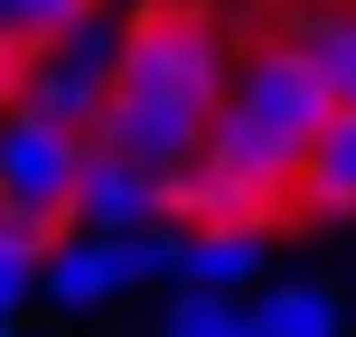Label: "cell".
Masks as SVG:
<instances>
[{
  "label": "cell",
  "instance_id": "obj_1",
  "mask_svg": "<svg viewBox=\"0 0 356 337\" xmlns=\"http://www.w3.org/2000/svg\"><path fill=\"white\" fill-rule=\"evenodd\" d=\"M216 113H225V38L197 10H141L131 19L122 75H113V104L94 122V150H122L141 169H188L207 150Z\"/></svg>",
  "mask_w": 356,
  "mask_h": 337
},
{
  "label": "cell",
  "instance_id": "obj_2",
  "mask_svg": "<svg viewBox=\"0 0 356 337\" xmlns=\"http://www.w3.org/2000/svg\"><path fill=\"white\" fill-rule=\"evenodd\" d=\"M328 113H338V94H328L319 56H309L300 38H272L225 85V113H216V131H207V160L234 169V178H263V188H291V178H300V150L328 131Z\"/></svg>",
  "mask_w": 356,
  "mask_h": 337
},
{
  "label": "cell",
  "instance_id": "obj_3",
  "mask_svg": "<svg viewBox=\"0 0 356 337\" xmlns=\"http://www.w3.org/2000/svg\"><path fill=\"white\" fill-rule=\"evenodd\" d=\"M122 47H131V19L85 10L75 28H56L47 47H29V66H19V104L94 141V122H104V104H113V75H122Z\"/></svg>",
  "mask_w": 356,
  "mask_h": 337
},
{
  "label": "cell",
  "instance_id": "obj_4",
  "mask_svg": "<svg viewBox=\"0 0 356 337\" xmlns=\"http://www.w3.org/2000/svg\"><path fill=\"white\" fill-rule=\"evenodd\" d=\"M85 150H94L85 131H66V122H47V113L10 104V113H0V215H10V225H38V234H56V244H66Z\"/></svg>",
  "mask_w": 356,
  "mask_h": 337
},
{
  "label": "cell",
  "instance_id": "obj_5",
  "mask_svg": "<svg viewBox=\"0 0 356 337\" xmlns=\"http://www.w3.org/2000/svg\"><path fill=\"white\" fill-rule=\"evenodd\" d=\"M75 225H85V234H141V225H160V169L122 160V150H85Z\"/></svg>",
  "mask_w": 356,
  "mask_h": 337
},
{
  "label": "cell",
  "instance_id": "obj_6",
  "mask_svg": "<svg viewBox=\"0 0 356 337\" xmlns=\"http://www.w3.org/2000/svg\"><path fill=\"white\" fill-rule=\"evenodd\" d=\"M300 206L309 215H356V104H338L328 113V131L300 150Z\"/></svg>",
  "mask_w": 356,
  "mask_h": 337
},
{
  "label": "cell",
  "instance_id": "obj_7",
  "mask_svg": "<svg viewBox=\"0 0 356 337\" xmlns=\"http://www.w3.org/2000/svg\"><path fill=\"white\" fill-rule=\"evenodd\" d=\"M244 281H263V234L197 225L188 244H178V290H234V300H244Z\"/></svg>",
  "mask_w": 356,
  "mask_h": 337
},
{
  "label": "cell",
  "instance_id": "obj_8",
  "mask_svg": "<svg viewBox=\"0 0 356 337\" xmlns=\"http://www.w3.org/2000/svg\"><path fill=\"white\" fill-rule=\"evenodd\" d=\"M253 328L263 337H347V309L328 281H263L253 290Z\"/></svg>",
  "mask_w": 356,
  "mask_h": 337
},
{
  "label": "cell",
  "instance_id": "obj_9",
  "mask_svg": "<svg viewBox=\"0 0 356 337\" xmlns=\"http://www.w3.org/2000/svg\"><path fill=\"white\" fill-rule=\"evenodd\" d=\"M160 337H263V328H253V300H234V290H178Z\"/></svg>",
  "mask_w": 356,
  "mask_h": 337
},
{
  "label": "cell",
  "instance_id": "obj_10",
  "mask_svg": "<svg viewBox=\"0 0 356 337\" xmlns=\"http://www.w3.org/2000/svg\"><path fill=\"white\" fill-rule=\"evenodd\" d=\"M291 38H300L309 56H319L328 94H338V104H356V10H319V19H300Z\"/></svg>",
  "mask_w": 356,
  "mask_h": 337
},
{
  "label": "cell",
  "instance_id": "obj_11",
  "mask_svg": "<svg viewBox=\"0 0 356 337\" xmlns=\"http://www.w3.org/2000/svg\"><path fill=\"white\" fill-rule=\"evenodd\" d=\"M47 244H56V234L0 215V319H19V309L38 300V263H47Z\"/></svg>",
  "mask_w": 356,
  "mask_h": 337
},
{
  "label": "cell",
  "instance_id": "obj_12",
  "mask_svg": "<svg viewBox=\"0 0 356 337\" xmlns=\"http://www.w3.org/2000/svg\"><path fill=\"white\" fill-rule=\"evenodd\" d=\"M85 10H104V0H0V28H10V47H47V38L75 28Z\"/></svg>",
  "mask_w": 356,
  "mask_h": 337
},
{
  "label": "cell",
  "instance_id": "obj_13",
  "mask_svg": "<svg viewBox=\"0 0 356 337\" xmlns=\"http://www.w3.org/2000/svg\"><path fill=\"white\" fill-rule=\"evenodd\" d=\"M0 56H10V28H0Z\"/></svg>",
  "mask_w": 356,
  "mask_h": 337
},
{
  "label": "cell",
  "instance_id": "obj_14",
  "mask_svg": "<svg viewBox=\"0 0 356 337\" xmlns=\"http://www.w3.org/2000/svg\"><path fill=\"white\" fill-rule=\"evenodd\" d=\"M0 337H10V319H0Z\"/></svg>",
  "mask_w": 356,
  "mask_h": 337
}]
</instances>
